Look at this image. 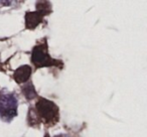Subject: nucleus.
Segmentation results:
<instances>
[{"label": "nucleus", "mask_w": 147, "mask_h": 137, "mask_svg": "<svg viewBox=\"0 0 147 137\" xmlns=\"http://www.w3.org/2000/svg\"><path fill=\"white\" fill-rule=\"evenodd\" d=\"M59 119V107L55 102L45 98H39L35 104V108L29 109L28 123L31 126H37L43 123L47 127L55 125Z\"/></svg>", "instance_id": "obj_1"}, {"label": "nucleus", "mask_w": 147, "mask_h": 137, "mask_svg": "<svg viewBox=\"0 0 147 137\" xmlns=\"http://www.w3.org/2000/svg\"><path fill=\"white\" fill-rule=\"evenodd\" d=\"M17 115V99L13 93L0 91V117L11 121Z\"/></svg>", "instance_id": "obj_3"}, {"label": "nucleus", "mask_w": 147, "mask_h": 137, "mask_svg": "<svg viewBox=\"0 0 147 137\" xmlns=\"http://www.w3.org/2000/svg\"><path fill=\"white\" fill-rule=\"evenodd\" d=\"M51 12V5L47 1H38L36 3V11H28L25 14V27L34 29L43 21L45 15Z\"/></svg>", "instance_id": "obj_4"}, {"label": "nucleus", "mask_w": 147, "mask_h": 137, "mask_svg": "<svg viewBox=\"0 0 147 137\" xmlns=\"http://www.w3.org/2000/svg\"><path fill=\"white\" fill-rule=\"evenodd\" d=\"M31 76V67L27 65H21L13 73V79L17 84L26 83Z\"/></svg>", "instance_id": "obj_5"}, {"label": "nucleus", "mask_w": 147, "mask_h": 137, "mask_svg": "<svg viewBox=\"0 0 147 137\" xmlns=\"http://www.w3.org/2000/svg\"><path fill=\"white\" fill-rule=\"evenodd\" d=\"M31 63L36 69L42 67H63V61L55 59L49 55L47 38L40 43L34 45L31 51Z\"/></svg>", "instance_id": "obj_2"}, {"label": "nucleus", "mask_w": 147, "mask_h": 137, "mask_svg": "<svg viewBox=\"0 0 147 137\" xmlns=\"http://www.w3.org/2000/svg\"><path fill=\"white\" fill-rule=\"evenodd\" d=\"M45 137H49V133H47V134H45Z\"/></svg>", "instance_id": "obj_8"}, {"label": "nucleus", "mask_w": 147, "mask_h": 137, "mask_svg": "<svg viewBox=\"0 0 147 137\" xmlns=\"http://www.w3.org/2000/svg\"><path fill=\"white\" fill-rule=\"evenodd\" d=\"M55 137H69V136H67V135H65V134H61V135H57V136H55Z\"/></svg>", "instance_id": "obj_7"}, {"label": "nucleus", "mask_w": 147, "mask_h": 137, "mask_svg": "<svg viewBox=\"0 0 147 137\" xmlns=\"http://www.w3.org/2000/svg\"><path fill=\"white\" fill-rule=\"evenodd\" d=\"M22 93L25 98L28 100H31L36 96V92H35L34 86L32 85V83H28L24 87H22Z\"/></svg>", "instance_id": "obj_6"}]
</instances>
